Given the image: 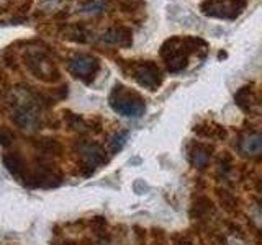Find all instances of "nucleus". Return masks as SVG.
Returning <instances> with one entry per match:
<instances>
[{"label":"nucleus","mask_w":262,"mask_h":245,"mask_svg":"<svg viewBox=\"0 0 262 245\" xmlns=\"http://www.w3.org/2000/svg\"><path fill=\"white\" fill-rule=\"evenodd\" d=\"M110 106L126 118H139L146 110L143 96L121 84L115 85L110 95Z\"/></svg>","instance_id":"1"},{"label":"nucleus","mask_w":262,"mask_h":245,"mask_svg":"<svg viewBox=\"0 0 262 245\" xmlns=\"http://www.w3.org/2000/svg\"><path fill=\"white\" fill-rule=\"evenodd\" d=\"M21 182L30 188H56L62 183V174L51 163H38L35 168L27 170Z\"/></svg>","instance_id":"2"},{"label":"nucleus","mask_w":262,"mask_h":245,"mask_svg":"<svg viewBox=\"0 0 262 245\" xmlns=\"http://www.w3.org/2000/svg\"><path fill=\"white\" fill-rule=\"evenodd\" d=\"M129 77H133L139 85L149 88V90H156L162 82V74H161L159 67L151 61L131 65Z\"/></svg>","instance_id":"3"},{"label":"nucleus","mask_w":262,"mask_h":245,"mask_svg":"<svg viewBox=\"0 0 262 245\" xmlns=\"http://www.w3.org/2000/svg\"><path fill=\"white\" fill-rule=\"evenodd\" d=\"M98 67H100V64H98V61L95 59V57L85 56V54L76 56L69 61L71 72L84 82L92 80L95 77V74L98 72Z\"/></svg>","instance_id":"4"},{"label":"nucleus","mask_w":262,"mask_h":245,"mask_svg":"<svg viewBox=\"0 0 262 245\" xmlns=\"http://www.w3.org/2000/svg\"><path fill=\"white\" fill-rule=\"evenodd\" d=\"M27 64L30 70L41 80L46 82H54L59 79V72L56 70L53 62H49L43 54H31L28 56Z\"/></svg>","instance_id":"5"},{"label":"nucleus","mask_w":262,"mask_h":245,"mask_svg":"<svg viewBox=\"0 0 262 245\" xmlns=\"http://www.w3.org/2000/svg\"><path fill=\"white\" fill-rule=\"evenodd\" d=\"M79 154H80L82 160H84L85 167H89L92 172H94V168L108 162L105 149L97 142H82L79 147Z\"/></svg>","instance_id":"6"},{"label":"nucleus","mask_w":262,"mask_h":245,"mask_svg":"<svg viewBox=\"0 0 262 245\" xmlns=\"http://www.w3.org/2000/svg\"><path fill=\"white\" fill-rule=\"evenodd\" d=\"M213 147L203 142H193L188 145V160L190 163L199 170H205L210 165Z\"/></svg>","instance_id":"7"},{"label":"nucleus","mask_w":262,"mask_h":245,"mask_svg":"<svg viewBox=\"0 0 262 245\" xmlns=\"http://www.w3.org/2000/svg\"><path fill=\"white\" fill-rule=\"evenodd\" d=\"M239 152L243 155H249V157H257L262 152V136L259 133H249L239 139L237 142Z\"/></svg>","instance_id":"8"},{"label":"nucleus","mask_w":262,"mask_h":245,"mask_svg":"<svg viewBox=\"0 0 262 245\" xmlns=\"http://www.w3.org/2000/svg\"><path fill=\"white\" fill-rule=\"evenodd\" d=\"M2 160H4L5 168L10 172L18 182H21L25 174H27V162H25V159L21 157V155L16 154V152H8L4 155Z\"/></svg>","instance_id":"9"},{"label":"nucleus","mask_w":262,"mask_h":245,"mask_svg":"<svg viewBox=\"0 0 262 245\" xmlns=\"http://www.w3.org/2000/svg\"><path fill=\"white\" fill-rule=\"evenodd\" d=\"M13 121L23 129H36L39 126V116L31 106H23L18 108L13 114Z\"/></svg>","instance_id":"10"},{"label":"nucleus","mask_w":262,"mask_h":245,"mask_svg":"<svg viewBox=\"0 0 262 245\" xmlns=\"http://www.w3.org/2000/svg\"><path fill=\"white\" fill-rule=\"evenodd\" d=\"M35 149L38 152H41V155H61L62 152V145L59 141L51 137H43V139H38V141L33 142Z\"/></svg>","instance_id":"11"},{"label":"nucleus","mask_w":262,"mask_h":245,"mask_svg":"<svg viewBox=\"0 0 262 245\" xmlns=\"http://www.w3.org/2000/svg\"><path fill=\"white\" fill-rule=\"evenodd\" d=\"M210 212H215L213 201L208 198V196H196V200L192 204V211H190L192 217L202 219L205 216H208Z\"/></svg>","instance_id":"12"},{"label":"nucleus","mask_w":262,"mask_h":245,"mask_svg":"<svg viewBox=\"0 0 262 245\" xmlns=\"http://www.w3.org/2000/svg\"><path fill=\"white\" fill-rule=\"evenodd\" d=\"M236 103L241 106L244 111H249L251 110V103H252V98H251V88L249 87H243L239 92L236 93Z\"/></svg>","instance_id":"13"},{"label":"nucleus","mask_w":262,"mask_h":245,"mask_svg":"<svg viewBox=\"0 0 262 245\" xmlns=\"http://www.w3.org/2000/svg\"><path fill=\"white\" fill-rule=\"evenodd\" d=\"M126 139H128V131H121V133L115 134V136L110 139V142H108V145H110V152H112V154L120 152V151L123 149V147H125Z\"/></svg>","instance_id":"14"},{"label":"nucleus","mask_w":262,"mask_h":245,"mask_svg":"<svg viewBox=\"0 0 262 245\" xmlns=\"http://www.w3.org/2000/svg\"><path fill=\"white\" fill-rule=\"evenodd\" d=\"M220 201H221V204L228 209V211H233V209H236V206H237V200H236V196L233 194V193H229V191H226V190H221L220 193Z\"/></svg>","instance_id":"15"},{"label":"nucleus","mask_w":262,"mask_h":245,"mask_svg":"<svg viewBox=\"0 0 262 245\" xmlns=\"http://www.w3.org/2000/svg\"><path fill=\"white\" fill-rule=\"evenodd\" d=\"M68 122H69V128L74 129V131H79V133H84V131H87V122L79 118L77 114H72V113H68Z\"/></svg>","instance_id":"16"},{"label":"nucleus","mask_w":262,"mask_h":245,"mask_svg":"<svg viewBox=\"0 0 262 245\" xmlns=\"http://www.w3.org/2000/svg\"><path fill=\"white\" fill-rule=\"evenodd\" d=\"M12 141H13V136H12L10 131L5 129V128H0V145L8 147L12 144Z\"/></svg>","instance_id":"17"}]
</instances>
